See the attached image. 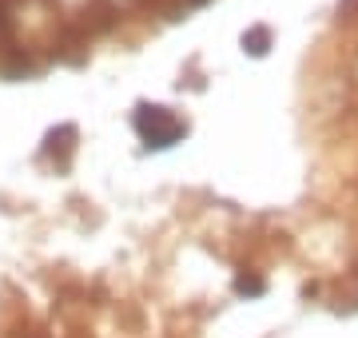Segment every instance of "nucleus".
Returning a JSON list of instances; mask_svg holds the SVG:
<instances>
[{"label": "nucleus", "mask_w": 358, "mask_h": 338, "mask_svg": "<svg viewBox=\"0 0 358 338\" xmlns=\"http://www.w3.org/2000/svg\"><path fill=\"white\" fill-rule=\"evenodd\" d=\"M136 124H140V135L152 143V147H167V143L183 131L176 119H167L164 108H140V119H136Z\"/></svg>", "instance_id": "1"}]
</instances>
